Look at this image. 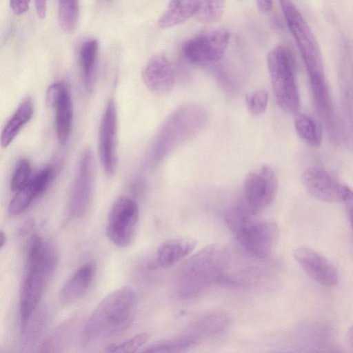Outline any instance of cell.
<instances>
[{"label":"cell","mask_w":353,"mask_h":353,"mask_svg":"<svg viewBox=\"0 0 353 353\" xmlns=\"http://www.w3.org/2000/svg\"><path fill=\"white\" fill-rule=\"evenodd\" d=\"M54 245L38 234L30 239L19 295L21 332L32 319L57 265Z\"/></svg>","instance_id":"cell-1"},{"label":"cell","mask_w":353,"mask_h":353,"mask_svg":"<svg viewBox=\"0 0 353 353\" xmlns=\"http://www.w3.org/2000/svg\"><path fill=\"white\" fill-rule=\"evenodd\" d=\"M137 300L135 292L130 287L118 288L104 297L83 328V344L114 336L130 327L135 316Z\"/></svg>","instance_id":"cell-2"},{"label":"cell","mask_w":353,"mask_h":353,"mask_svg":"<svg viewBox=\"0 0 353 353\" xmlns=\"http://www.w3.org/2000/svg\"><path fill=\"white\" fill-rule=\"evenodd\" d=\"M229 253L218 245L200 250L179 268L176 274V290L183 299L194 297L225 276Z\"/></svg>","instance_id":"cell-3"},{"label":"cell","mask_w":353,"mask_h":353,"mask_svg":"<svg viewBox=\"0 0 353 353\" xmlns=\"http://www.w3.org/2000/svg\"><path fill=\"white\" fill-rule=\"evenodd\" d=\"M255 214L243 201L227 210L225 219L244 250L252 256L263 259L275 246L279 229L274 223L255 219Z\"/></svg>","instance_id":"cell-4"},{"label":"cell","mask_w":353,"mask_h":353,"mask_svg":"<svg viewBox=\"0 0 353 353\" xmlns=\"http://www.w3.org/2000/svg\"><path fill=\"white\" fill-rule=\"evenodd\" d=\"M310 79L311 89L327 85L322 54L309 25L293 0H279Z\"/></svg>","instance_id":"cell-5"},{"label":"cell","mask_w":353,"mask_h":353,"mask_svg":"<svg viewBox=\"0 0 353 353\" xmlns=\"http://www.w3.org/2000/svg\"><path fill=\"white\" fill-rule=\"evenodd\" d=\"M267 63L277 104L285 112L296 111L299 95L296 62L292 52L285 46H276L268 53Z\"/></svg>","instance_id":"cell-6"},{"label":"cell","mask_w":353,"mask_h":353,"mask_svg":"<svg viewBox=\"0 0 353 353\" xmlns=\"http://www.w3.org/2000/svg\"><path fill=\"white\" fill-rule=\"evenodd\" d=\"M230 32L223 28L208 30L187 40L182 46L183 57L194 64L216 63L223 57Z\"/></svg>","instance_id":"cell-7"},{"label":"cell","mask_w":353,"mask_h":353,"mask_svg":"<svg viewBox=\"0 0 353 353\" xmlns=\"http://www.w3.org/2000/svg\"><path fill=\"white\" fill-rule=\"evenodd\" d=\"M139 219V207L132 198L121 196L112 203L105 231L110 241L119 248L128 246L134 237Z\"/></svg>","instance_id":"cell-8"},{"label":"cell","mask_w":353,"mask_h":353,"mask_svg":"<svg viewBox=\"0 0 353 353\" xmlns=\"http://www.w3.org/2000/svg\"><path fill=\"white\" fill-rule=\"evenodd\" d=\"M94 175V157L90 149H86L79 159L70 196L68 214L70 218L81 217L87 211L92 198Z\"/></svg>","instance_id":"cell-9"},{"label":"cell","mask_w":353,"mask_h":353,"mask_svg":"<svg viewBox=\"0 0 353 353\" xmlns=\"http://www.w3.org/2000/svg\"><path fill=\"white\" fill-rule=\"evenodd\" d=\"M277 179L274 170L264 165L250 172L243 184V201L255 213L266 208L274 200Z\"/></svg>","instance_id":"cell-10"},{"label":"cell","mask_w":353,"mask_h":353,"mask_svg":"<svg viewBox=\"0 0 353 353\" xmlns=\"http://www.w3.org/2000/svg\"><path fill=\"white\" fill-rule=\"evenodd\" d=\"M117 108L114 100L110 99L103 114L99 132V152L108 174H112L117 168Z\"/></svg>","instance_id":"cell-11"},{"label":"cell","mask_w":353,"mask_h":353,"mask_svg":"<svg viewBox=\"0 0 353 353\" xmlns=\"http://www.w3.org/2000/svg\"><path fill=\"white\" fill-rule=\"evenodd\" d=\"M294 256L304 272L316 282L327 287L337 285L339 275L336 268L316 250L300 247L294 250Z\"/></svg>","instance_id":"cell-12"},{"label":"cell","mask_w":353,"mask_h":353,"mask_svg":"<svg viewBox=\"0 0 353 353\" xmlns=\"http://www.w3.org/2000/svg\"><path fill=\"white\" fill-rule=\"evenodd\" d=\"M301 181L307 192L318 200L327 203L343 200L344 185L322 168H307L302 174Z\"/></svg>","instance_id":"cell-13"},{"label":"cell","mask_w":353,"mask_h":353,"mask_svg":"<svg viewBox=\"0 0 353 353\" xmlns=\"http://www.w3.org/2000/svg\"><path fill=\"white\" fill-rule=\"evenodd\" d=\"M54 175V168L48 165L42 168L21 189L16 192L10 200L8 211L10 215L23 213L32 203L48 188Z\"/></svg>","instance_id":"cell-14"},{"label":"cell","mask_w":353,"mask_h":353,"mask_svg":"<svg viewBox=\"0 0 353 353\" xmlns=\"http://www.w3.org/2000/svg\"><path fill=\"white\" fill-rule=\"evenodd\" d=\"M142 78L150 91L160 95L167 94L172 90L174 83L172 65L165 55L156 54L145 66Z\"/></svg>","instance_id":"cell-15"},{"label":"cell","mask_w":353,"mask_h":353,"mask_svg":"<svg viewBox=\"0 0 353 353\" xmlns=\"http://www.w3.org/2000/svg\"><path fill=\"white\" fill-rule=\"evenodd\" d=\"M97 265L89 261L80 266L62 286L59 299L61 303L70 304L81 299L93 283Z\"/></svg>","instance_id":"cell-16"},{"label":"cell","mask_w":353,"mask_h":353,"mask_svg":"<svg viewBox=\"0 0 353 353\" xmlns=\"http://www.w3.org/2000/svg\"><path fill=\"white\" fill-rule=\"evenodd\" d=\"M196 243L192 238H176L163 243L157 251L156 265L167 268L176 264L191 253Z\"/></svg>","instance_id":"cell-17"},{"label":"cell","mask_w":353,"mask_h":353,"mask_svg":"<svg viewBox=\"0 0 353 353\" xmlns=\"http://www.w3.org/2000/svg\"><path fill=\"white\" fill-rule=\"evenodd\" d=\"M228 323V316L223 313L210 314L190 325L182 336L196 345L201 340L222 332Z\"/></svg>","instance_id":"cell-18"},{"label":"cell","mask_w":353,"mask_h":353,"mask_svg":"<svg viewBox=\"0 0 353 353\" xmlns=\"http://www.w3.org/2000/svg\"><path fill=\"white\" fill-rule=\"evenodd\" d=\"M197 11V0H170L166 10L158 21V24L161 28H172L196 16Z\"/></svg>","instance_id":"cell-19"},{"label":"cell","mask_w":353,"mask_h":353,"mask_svg":"<svg viewBox=\"0 0 353 353\" xmlns=\"http://www.w3.org/2000/svg\"><path fill=\"white\" fill-rule=\"evenodd\" d=\"M33 105L30 98L24 99L6 123L1 137L2 147H7L14 139L23 127L31 119Z\"/></svg>","instance_id":"cell-20"},{"label":"cell","mask_w":353,"mask_h":353,"mask_svg":"<svg viewBox=\"0 0 353 353\" xmlns=\"http://www.w3.org/2000/svg\"><path fill=\"white\" fill-rule=\"evenodd\" d=\"M99 44L94 39L83 42L79 50L83 84L85 90L89 92L92 91L94 84Z\"/></svg>","instance_id":"cell-21"},{"label":"cell","mask_w":353,"mask_h":353,"mask_svg":"<svg viewBox=\"0 0 353 353\" xmlns=\"http://www.w3.org/2000/svg\"><path fill=\"white\" fill-rule=\"evenodd\" d=\"M54 108H56V134L59 142L65 143L70 134L73 108L70 94L66 88Z\"/></svg>","instance_id":"cell-22"},{"label":"cell","mask_w":353,"mask_h":353,"mask_svg":"<svg viewBox=\"0 0 353 353\" xmlns=\"http://www.w3.org/2000/svg\"><path fill=\"white\" fill-rule=\"evenodd\" d=\"M294 126L299 136L308 145L312 147H319L321 145L322 132L312 118L300 114L295 119Z\"/></svg>","instance_id":"cell-23"},{"label":"cell","mask_w":353,"mask_h":353,"mask_svg":"<svg viewBox=\"0 0 353 353\" xmlns=\"http://www.w3.org/2000/svg\"><path fill=\"white\" fill-rule=\"evenodd\" d=\"M58 18L60 27L64 32L74 33L79 19L78 0H59Z\"/></svg>","instance_id":"cell-24"},{"label":"cell","mask_w":353,"mask_h":353,"mask_svg":"<svg viewBox=\"0 0 353 353\" xmlns=\"http://www.w3.org/2000/svg\"><path fill=\"white\" fill-rule=\"evenodd\" d=\"M226 0H197L198 11L196 17L202 23L219 21L223 17Z\"/></svg>","instance_id":"cell-25"},{"label":"cell","mask_w":353,"mask_h":353,"mask_svg":"<svg viewBox=\"0 0 353 353\" xmlns=\"http://www.w3.org/2000/svg\"><path fill=\"white\" fill-rule=\"evenodd\" d=\"M147 332L139 333L127 340L109 345L104 349L106 352L132 353L139 350L149 339Z\"/></svg>","instance_id":"cell-26"},{"label":"cell","mask_w":353,"mask_h":353,"mask_svg":"<svg viewBox=\"0 0 353 353\" xmlns=\"http://www.w3.org/2000/svg\"><path fill=\"white\" fill-rule=\"evenodd\" d=\"M195 344L188 339L181 336L179 339H174V341H170L167 342H162L152 344L144 350L142 352H185L186 350L194 346Z\"/></svg>","instance_id":"cell-27"},{"label":"cell","mask_w":353,"mask_h":353,"mask_svg":"<svg viewBox=\"0 0 353 353\" xmlns=\"http://www.w3.org/2000/svg\"><path fill=\"white\" fill-rule=\"evenodd\" d=\"M31 164L26 159H20L12 174L10 187L12 191L17 192L25 186L31 179Z\"/></svg>","instance_id":"cell-28"},{"label":"cell","mask_w":353,"mask_h":353,"mask_svg":"<svg viewBox=\"0 0 353 353\" xmlns=\"http://www.w3.org/2000/svg\"><path fill=\"white\" fill-rule=\"evenodd\" d=\"M245 101L249 112L253 116H258L265 112L268 93L265 90H259L248 94Z\"/></svg>","instance_id":"cell-29"},{"label":"cell","mask_w":353,"mask_h":353,"mask_svg":"<svg viewBox=\"0 0 353 353\" xmlns=\"http://www.w3.org/2000/svg\"><path fill=\"white\" fill-rule=\"evenodd\" d=\"M67 88L63 83L57 82L50 85L46 92V103L49 106L54 107Z\"/></svg>","instance_id":"cell-30"},{"label":"cell","mask_w":353,"mask_h":353,"mask_svg":"<svg viewBox=\"0 0 353 353\" xmlns=\"http://www.w3.org/2000/svg\"><path fill=\"white\" fill-rule=\"evenodd\" d=\"M342 202L344 203L353 230V190L344 185Z\"/></svg>","instance_id":"cell-31"},{"label":"cell","mask_w":353,"mask_h":353,"mask_svg":"<svg viewBox=\"0 0 353 353\" xmlns=\"http://www.w3.org/2000/svg\"><path fill=\"white\" fill-rule=\"evenodd\" d=\"M30 0H10V7L16 15L26 12L30 7Z\"/></svg>","instance_id":"cell-32"},{"label":"cell","mask_w":353,"mask_h":353,"mask_svg":"<svg viewBox=\"0 0 353 353\" xmlns=\"http://www.w3.org/2000/svg\"><path fill=\"white\" fill-rule=\"evenodd\" d=\"M34 5L38 17L44 19L47 12V0H34Z\"/></svg>","instance_id":"cell-33"},{"label":"cell","mask_w":353,"mask_h":353,"mask_svg":"<svg viewBox=\"0 0 353 353\" xmlns=\"http://www.w3.org/2000/svg\"><path fill=\"white\" fill-rule=\"evenodd\" d=\"M258 9L263 12L271 10L272 8V0H256Z\"/></svg>","instance_id":"cell-34"},{"label":"cell","mask_w":353,"mask_h":353,"mask_svg":"<svg viewBox=\"0 0 353 353\" xmlns=\"http://www.w3.org/2000/svg\"><path fill=\"white\" fill-rule=\"evenodd\" d=\"M347 343L348 347L353 351V325H352L347 332Z\"/></svg>","instance_id":"cell-35"},{"label":"cell","mask_w":353,"mask_h":353,"mask_svg":"<svg viewBox=\"0 0 353 353\" xmlns=\"http://www.w3.org/2000/svg\"><path fill=\"white\" fill-rule=\"evenodd\" d=\"M6 242V235L3 230H1L0 233V248H3Z\"/></svg>","instance_id":"cell-36"},{"label":"cell","mask_w":353,"mask_h":353,"mask_svg":"<svg viewBox=\"0 0 353 353\" xmlns=\"http://www.w3.org/2000/svg\"><path fill=\"white\" fill-rule=\"evenodd\" d=\"M105 1H110V0H105Z\"/></svg>","instance_id":"cell-37"}]
</instances>
